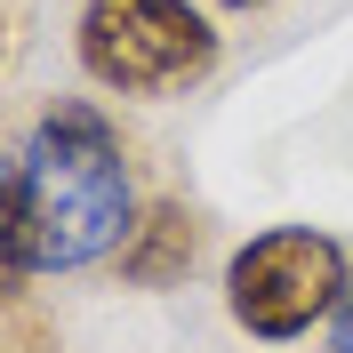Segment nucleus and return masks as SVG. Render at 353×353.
<instances>
[{"instance_id": "1", "label": "nucleus", "mask_w": 353, "mask_h": 353, "mask_svg": "<svg viewBox=\"0 0 353 353\" xmlns=\"http://www.w3.org/2000/svg\"><path fill=\"white\" fill-rule=\"evenodd\" d=\"M137 201H129V161L105 112L88 105H48L32 137L8 161V193H0V257L8 281L24 273H72L112 249H129Z\"/></svg>"}, {"instance_id": "2", "label": "nucleus", "mask_w": 353, "mask_h": 353, "mask_svg": "<svg viewBox=\"0 0 353 353\" xmlns=\"http://www.w3.org/2000/svg\"><path fill=\"white\" fill-rule=\"evenodd\" d=\"M72 48L81 72L112 97H176L217 65V24L193 0H88Z\"/></svg>"}, {"instance_id": "3", "label": "nucleus", "mask_w": 353, "mask_h": 353, "mask_svg": "<svg viewBox=\"0 0 353 353\" xmlns=\"http://www.w3.org/2000/svg\"><path fill=\"white\" fill-rule=\"evenodd\" d=\"M345 289H353L345 281V249L330 233H313V225H273V233L241 241L233 265H225V305L265 345H289L313 321H330Z\"/></svg>"}, {"instance_id": "4", "label": "nucleus", "mask_w": 353, "mask_h": 353, "mask_svg": "<svg viewBox=\"0 0 353 353\" xmlns=\"http://www.w3.org/2000/svg\"><path fill=\"white\" fill-rule=\"evenodd\" d=\"M185 265H193V225L176 217V209H153V217H145V241H129L121 249V273H129V281H169V273H185Z\"/></svg>"}, {"instance_id": "5", "label": "nucleus", "mask_w": 353, "mask_h": 353, "mask_svg": "<svg viewBox=\"0 0 353 353\" xmlns=\"http://www.w3.org/2000/svg\"><path fill=\"white\" fill-rule=\"evenodd\" d=\"M330 353H353V289L337 297V313H330Z\"/></svg>"}, {"instance_id": "6", "label": "nucleus", "mask_w": 353, "mask_h": 353, "mask_svg": "<svg viewBox=\"0 0 353 353\" xmlns=\"http://www.w3.org/2000/svg\"><path fill=\"white\" fill-rule=\"evenodd\" d=\"M225 8H265V0H225Z\"/></svg>"}]
</instances>
